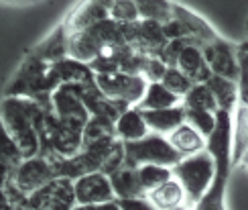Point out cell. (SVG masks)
Here are the masks:
<instances>
[{
	"mask_svg": "<svg viewBox=\"0 0 248 210\" xmlns=\"http://www.w3.org/2000/svg\"><path fill=\"white\" fill-rule=\"evenodd\" d=\"M171 170H173V177L183 186L185 194H187V202L198 204L214 182L216 163H214V157L210 155V151L203 149L195 155L183 157Z\"/></svg>",
	"mask_w": 248,
	"mask_h": 210,
	"instance_id": "5",
	"label": "cell"
},
{
	"mask_svg": "<svg viewBox=\"0 0 248 210\" xmlns=\"http://www.w3.org/2000/svg\"><path fill=\"white\" fill-rule=\"evenodd\" d=\"M81 133L69 124L61 122L53 110H45L43 114V124H41V143H43V151L41 155L47 157H57V159H69L76 157L81 149Z\"/></svg>",
	"mask_w": 248,
	"mask_h": 210,
	"instance_id": "6",
	"label": "cell"
},
{
	"mask_svg": "<svg viewBox=\"0 0 248 210\" xmlns=\"http://www.w3.org/2000/svg\"><path fill=\"white\" fill-rule=\"evenodd\" d=\"M67 41H69V33L65 25L61 23L53 33L47 35V39H43L41 43L31 51L35 57L47 61V64H57V61H61L63 57H67Z\"/></svg>",
	"mask_w": 248,
	"mask_h": 210,
	"instance_id": "20",
	"label": "cell"
},
{
	"mask_svg": "<svg viewBox=\"0 0 248 210\" xmlns=\"http://www.w3.org/2000/svg\"><path fill=\"white\" fill-rule=\"evenodd\" d=\"M45 110H51V106L31 98H2L0 102V119L16 143L23 159L37 157L43 151L41 124H43Z\"/></svg>",
	"mask_w": 248,
	"mask_h": 210,
	"instance_id": "2",
	"label": "cell"
},
{
	"mask_svg": "<svg viewBox=\"0 0 248 210\" xmlns=\"http://www.w3.org/2000/svg\"><path fill=\"white\" fill-rule=\"evenodd\" d=\"M10 172H13V167H8L4 163H0V188L6 184V180L10 177Z\"/></svg>",
	"mask_w": 248,
	"mask_h": 210,
	"instance_id": "40",
	"label": "cell"
},
{
	"mask_svg": "<svg viewBox=\"0 0 248 210\" xmlns=\"http://www.w3.org/2000/svg\"><path fill=\"white\" fill-rule=\"evenodd\" d=\"M110 18L116 20V23H120V25H130V23L140 20L139 8H137V4H134V0H114Z\"/></svg>",
	"mask_w": 248,
	"mask_h": 210,
	"instance_id": "34",
	"label": "cell"
},
{
	"mask_svg": "<svg viewBox=\"0 0 248 210\" xmlns=\"http://www.w3.org/2000/svg\"><path fill=\"white\" fill-rule=\"evenodd\" d=\"M112 4H114V0H81V2H78L76 8L63 20L67 33L88 31L108 20L112 15Z\"/></svg>",
	"mask_w": 248,
	"mask_h": 210,
	"instance_id": "11",
	"label": "cell"
},
{
	"mask_svg": "<svg viewBox=\"0 0 248 210\" xmlns=\"http://www.w3.org/2000/svg\"><path fill=\"white\" fill-rule=\"evenodd\" d=\"M96 84L110 100L120 102L130 108L137 106L142 100L147 86H149V82L142 76H134V73H124V71L96 76Z\"/></svg>",
	"mask_w": 248,
	"mask_h": 210,
	"instance_id": "8",
	"label": "cell"
},
{
	"mask_svg": "<svg viewBox=\"0 0 248 210\" xmlns=\"http://www.w3.org/2000/svg\"><path fill=\"white\" fill-rule=\"evenodd\" d=\"M167 139L173 145V149L181 157H189V155L200 153L205 149V145H208V139H205L195 127H191L189 122L179 124L173 133L167 135Z\"/></svg>",
	"mask_w": 248,
	"mask_h": 210,
	"instance_id": "19",
	"label": "cell"
},
{
	"mask_svg": "<svg viewBox=\"0 0 248 210\" xmlns=\"http://www.w3.org/2000/svg\"><path fill=\"white\" fill-rule=\"evenodd\" d=\"M61 86V80L53 64L29 53L18 71L4 88V98H31L51 106V94Z\"/></svg>",
	"mask_w": 248,
	"mask_h": 210,
	"instance_id": "3",
	"label": "cell"
},
{
	"mask_svg": "<svg viewBox=\"0 0 248 210\" xmlns=\"http://www.w3.org/2000/svg\"><path fill=\"white\" fill-rule=\"evenodd\" d=\"M20 161H23V155H20V151H18L16 143L13 141V137L8 135L2 119H0V163H4V165H8V167H13L15 170Z\"/></svg>",
	"mask_w": 248,
	"mask_h": 210,
	"instance_id": "30",
	"label": "cell"
},
{
	"mask_svg": "<svg viewBox=\"0 0 248 210\" xmlns=\"http://www.w3.org/2000/svg\"><path fill=\"white\" fill-rule=\"evenodd\" d=\"M51 110L61 121L74 127L78 131H84V127L90 121V110L86 108V104L81 102L78 88L71 84H61V86L51 94Z\"/></svg>",
	"mask_w": 248,
	"mask_h": 210,
	"instance_id": "9",
	"label": "cell"
},
{
	"mask_svg": "<svg viewBox=\"0 0 248 210\" xmlns=\"http://www.w3.org/2000/svg\"><path fill=\"white\" fill-rule=\"evenodd\" d=\"M173 17L183 25L187 37L193 41L195 45H200V47L210 45V43H214V41L220 37L208 20L202 18L198 13H193V10H189L187 6H183V4H175L173 2Z\"/></svg>",
	"mask_w": 248,
	"mask_h": 210,
	"instance_id": "15",
	"label": "cell"
},
{
	"mask_svg": "<svg viewBox=\"0 0 248 210\" xmlns=\"http://www.w3.org/2000/svg\"><path fill=\"white\" fill-rule=\"evenodd\" d=\"M232 147H234V121L232 112L218 110L216 112V129L208 137L205 149L210 151L216 163V174L210 190L203 198L193 204V210H226V186L232 170Z\"/></svg>",
	"mask_w": 248,
	"mask_h": 210,
	"instance_id": "1",
	"label": "cell"
},
{
	"mask_svg": "<svg viewBox=\"0 0 248 210\" xmlns=\"http://www.w3.org/2000/svg\"><path fill=\"white\" fill-rule=\"evenodd\" d=\"M0 210H16V204L10 200V196L4 190V186L0 188Z\"/></svg>",
	"mask_w": 248,
	"mask_h": 210,
	"instance_id": "39",
	"label": "cell"
},
{
	"mask_svg": "<svg viewBox=\"0 0 248 210\" xmlns=\"http://www.w3.org/2000/svg\"><path fill=\"white\" fill-rule=\"evenodd\" d=\"M167 68L169 66L165 64L161 57H149L147 64H144V70H142V78L147 82H163Z\"/></svg>",
	"mask_w": 248,
	"mask_h": 210,
	"instance_id": "35",
	"label": "cell"
},
{
	"mask_svg": "<svg viewBox=\"0 0 248 210\" xmlns=\"http://www.w3.org/2000/svg\"><path fill=\"white\" fill-rule=\"evenodd\" d=\"M74 210H120V206H118V200H112V202H104V204H86V206L76 204Z\"/></svg>",
	"mask_w": 248,
	"mask_h": 210,
	"instance_id": "38",
	"label": "cell"
},
{
	"mask_svg": "<svg viewBox=\"0 0 248 210\" xmlns=\"http://www.w3.org/2000/svg\"><path fill=\"white\" fill-rule=\"evenodd\" d=\"M139 8L140 20H155L165 25L173 18V2L171 0H134Z\"/></svg>",
	"mask_w": 248,
	"mask_h": 210,
	"instance_id": "27",
	"label": "cell"
},
{
	"mask_svg": "<svg viewBox=\"0 0 248 210\" xmlns=\"http://www.w3.org/2000/svg\"><path fill=\"white\" fill-rule=\"evenodd\" d=\"M142 119L147 122V127L151 133H159L167 137L169 133H173L179 124L185 122V108L183 104L173 108H163V110H140Z\"/></svg>",
	"mask_w": 248,
	"mask_h": 210,
	"instance_id": "18",
	"label": "cell"
},
{
	"mask_svg": "<svg viewBox=\"0 0 248 210\" xmlns=\"http://www.w3.org/2000/svg\"><path fill=\"white\" fill-rule=\"evenodd\" d=\"M139 177L144 186V190L151 192L155 188L163 186L165 182H169L173 177V170L171 167H165V165H155V163H147V165H140L139 167Z\"/></svg>",
	"mask_w": 248,
	"mask_h": 210,
	"instance_id": "29",
	"label": "cell"
},
{
	"mask_svg": "<svg viewBox=\"0 0 248 210\" xmlns=\"http://www.w3.org/2000/svg\"><path fill=\"white\" fill-rule=\"evenodd\" d=\"M246 31H248V20H246Z\"/></svg>",
	"mask_w": 248,
	"mask_h": 210,
	"instance_id": "43",
	"label": "cell"
},
{
	"mask_svg": "<svg viewBox=\"0 0 248 210\" xmlns=\"http://www.w3.org/2000/svg\"><path fill=\"white\" fill-rule=\"evenodd\" d=\"M116 133H118V139L124 143H130V141H139L142 137H147L151 133L147 122L142 119V112L132 106L126 112H122L118 121H116Z\"/></svg>",
	"mask_w": 248,
	"mask_h": 210,
	"instance_id": "24",
	"label": "cell"
},
{
	"mask_svg": "<svg viewBox=\"0 0 248 210\" xmlns=\"http://www.w3.org/2000/svg\"><path fill=\"white\" fill-rule=\"evenodd\" d=\"M108 177H110L116 200H132V198H147L149 196V192L144 190V186L139 177V167H134L126 161H124L116 172H112Z\"/></svg>",
	"mask_w": 248,
	"mask_h": 210,
	"instance_id": "16",
	"label": "cell"
},
{
	"mask_svg": "<svg viewBox=\"0 0 248 210\" xmlns=\"http://www.w3.org/2000/svg\"><path fill=\"white\" fill-rule=\"evenodd\" d=\"M76 88H78L81 102L86 104V108L90 110L92 117H106V119L116 122L120 114L130 108V106H124V104H120V102L110 100L106 94L98 88L96 82L84 84V86H76Z\"/></svg>",
	"mask_w": 248,
	"mask_h": 210,
	"instance_id": "14",
	"label": "cell"
},
{
	"mask_svg": "<svg viewBox=\"0 0 248 210\" xmlns=\"http://www.w3.org/2000/svg\"><path fill=\"white\" fill-rule=\"evenodd\" d=\"M25 204L31 210H74L76 206V194H74V182L65 177H57L43 190L29 196Z\"/></svg>",
	"mask_w": 248,
	"mask_h": 210,
	"instance_id": "10",
	"label": "cell"
},
{
	"mask_svg": "<svg viewBox=\"0 0 248 210\" xmlns=\"http://www.w3.org/2000/svg\"><path fill=\"white\" fill-rule=\"evenodd\" d=\"M205 84H208V88L212 90L216 102H218V110L234 112V108H238V84L234 80L212 73Z\"/></svg>",
	"mask_w": 248,
	"mask_h": 210,
	"instance_id": "25",
	"label": "cell"
},
{
	"mask_svg": "<svg viewBox=\"0 0 248 210\" xmlns=\"http://www.w3.org/2000/svg\"><path fill=\"white\" fill-rule=\"evenodd\" d=\"M185 122H189L191 127H195L205 139H208L216 129V112L198 110V108H185Z\"/></svg>",
	"mask_w": 248,
	"mask_h": 210,
	"instance_id": "32",
	"label": "cell"
},
{
	"mask_svg": "<svg viewBox=\"0 0 248 210\" xmlns=\"http://www.w3.org/2000/svg\"><path fill=\"white\" fill-rule=\"evenodd\" d=\"M238 64H240V76H238V106L248 108V43L238 45Z\"/></svg>",
	"mask_w": 248,
	"mask_h": 210,
	"instance_id": "33",
	"label": "cell"
},
{
	"mask_svg": "<svg viewBox=\"0 0 248 210\" xmlns=\"http://www.w3.org/2000/svg\"><path fill=\"white\" fill-rule=\"evenodd\" d=\"M55 71L61 80V84H71V86H84V84L96 82V73L90 68V64H84L74 57H63L55 64Z\"/></svg>",
	"mask_w": 248,
	"mask_h": 210,
	"instance_id": "21",
	"label": "cell"
},
{
	"mask_svg": "<svg viewBox=\"0 0 248 210\" xmlns=\"http://www.w3.org/2000/svg\"><path fill=\"white\" fill-rule=\"evenodd\" d=\"M74 194H76V204H79V206L104 204V202L116 200L110 177L102 172H94V174L78 177L74 182Z\"/></svg>",
	"mask_w": 248,
	"mask_h": 210,
	"instance_id": "13",
	"label": "cell"
},
{
	"mask_svg": "<svg viewBox=\"0 0 248 210\" xmlns=\"http://www.w3.org/2000/svg\"><path fill=\"white\" fill-rule=\"evenodd\" d=\"M183 98L173 94L169 88L163 86V82H149L147 92H144L142 100L137 104L139 110H163V108H173L179 106Z\"/></svg>",
	"mask_w": 248,
	"mask_h": 210,
	"instance_id": "22",
	"label": "cell"
},
{
	"mask_svg": "<svg viewBox=\"0 0 248 210\" xmlns=\"http://www.w3.org/2000/svg\"><path fill=\"white\" fill-rule=\"evenodd\" d=\"M185 108H198V110H210L218 112V102H216L212 90L208 88V84H195V86L187 92V96L183 98Z\"/></svg>",
	"mask_w": 248,
	"mask_h": 210,
	"instance_id": "28",
	"label": "cell"
},
{
	"mask_svg": "<svg viewBox=\"0 0 248 210\" xmlns=\"http://www.w3.org/2000/svg\"><path fill=\"white\" fill-rule=\"evenodd\" d=\"M171 210H191L187 204H183V206H177V208H171Z\"/></svg>",
	"mask_w": 248,
	"mask_h": 210,
	"instance_id": "42",
	"label": "cell"
},
{
	"mask_svg": "<svg viewBox=\"0 0 248 210\" xmlns=\"http://www.w3.org/2000/svg\"><path fill=\"white\" fill-rule=\"evenodd\" d=\"M120 210H157L149 198H132V200H118Z\"/></svg>",
	"mask_w": 248,
	"mask_h": 210,
	"instance_id": "37",
	"label": "cell"
},
{
	"mask_svg": "<svg viewBox=\"0 0 248 210\" xmlns=\"http://www.w3.org/2000/svg\"><path fill=\"white\" fill-rule=\"evenodd\" d=\"M163 86H165V88H169L173 94H177L179 98H185V96H187V92L195 86V82L189 80L179 68L171 66V68H167V71H165Z\"/></svg>",
	"mask_w": 248,
	"mask_h": 210,
	"instance_id": "31",
	"label": "cell"
},
{
	"mask_svg": "<svg viewBox=\"0 0 248 210\" xmlns=\"http://www.w3.org/2000/svg\"><path fill=\"white\" fill-rule=\"evenodd\" d=\"M112 139H118L116 122L106 117H90L88 124L84 127V133H81L84 147H92V145L112 141Z\"/></svg>",
	"mask_w": 248,
	"mask_h": 210,
	"instance_id": "26",
	"label": "cell"
},
{
	"mask_svg": "<svg viewBox=\"0 0 248 210\" xmlns=\"http://www.w3.org/2000/svg\"><path fill=\"white\" fill-rule=\"evenodd\" d=\"M53 180H57L53 161L47 155H37L31 159H23L13 172L4 184V190L8 192L10 200L15 204H23L29 196L43 190Z\"/></svg>",
	"mask_w": 248,
	"mask_h": 210,
	"instance_id": "4",
	"label": "cell"
},
{
	"mask_svg": "<svg viewBox=\"0 0 248 210\" xmlns=\"http://www.w3.org/2000/svg\"><path fill=\"white\" fill-rule=\"evenodd\" d=\"M205 61L210 66V71L216 76L228 78L238 82L240 76V64H238V47L232 45L230 41H224L222 37H218L214 43L202 47Z\"/></svg>",
	"mask_w": 248,
	"mask_h": 210,
	"instance_id": "12",
	"label": "cell"
},
{
	"mask_svg": "<svg viewBox=\"0 0 248 210\" xmlns=\"http://www.w3.org/2000/svg\"><path fill=\"white\" fill-rule=\"evenodd\" d=\"M181 159L183 157L173 149L169 139L159 133H149L147 137H142L139 141L124 143V161L134 167H140L147 163L175 167Z\"/></svg>",
	"mask_w": 248,
	"mask_h": 210,
	"instance_id": "7",
	"label": "cell"
},
{
	"mask_svg": "<svg viewBox=\"0 0 248 210\" xmlns=\"http://www.w3.org/2000/svg\"><path fill=\"white\" fill-rule=\"evenodd\" d=\"M175 68H179L185 76H187L189 80H193L195 84H205L208 78L212 76L210 66H208L205 55H203V49L200 45H195V43H189L181 51Z\"/></svg>",
	"mask_w": 248,
	"mask_h": 210,
	"instance_id": "17",
	"label": "cell"
},
{
	"mask_svg": "<svg viewBox=\"0 0 248 210\" xmlns=\"http://www.w3.org/2000/svg\"><path fill=\"white\" fill-rule=\"evenodd\" d=\"M147 198L155 204L157 210H171V208L183 206L187 202V194H185L183 186L175 180V177H171L169 182H165L163 186L151 190Z\"/></svg>",
	"mask_w": 248,
	"mask_h": 210,
	"instance_id": "23",
	"label": "cell"
},
{
	"mask_svg": "<svg viewBox=\"0 0 248 210\" xmlns=\"http://www.w3.org/2000/svg\"><path fill=\"white\" fill-rule=\"evenodd\" d=\"M16 210H31V208H29V206L23 202V204H16Z\"/></svg>",
	"mask_w": 248,
	"mask_h": 210,
	"instance_id": "41",
	"label": "cell"
},
{
	"mask_svg": "<svg viewBox=\"0 0 248 210\" xmlns=\"http://www.w3.org/2000/svg\"><path fill=\"white\" fill-rule=\"evenodd\" d=\"M163 33H165V37H167V41H173V39H183V37H187V33H185V29H183V25L179 23L177 18H171V20H167V23L163 25Z\"/></svg>",
	"mask_w": 248,
	"mask_h": 210,
	"instance_id": "36",
	"label": "cell"
}]
</instances>
